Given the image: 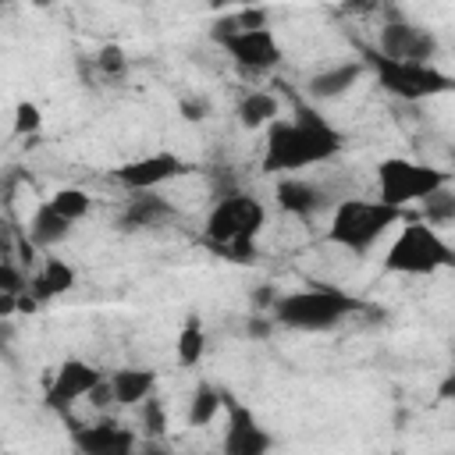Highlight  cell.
<instances>
[{
  "instance_id": "cell-2",
  "label": "cell",
  "mask_w": 455,
  "mask_h": 455,
  "mask_svg": "<svg viewBox=\"0 0 455 455\" xmlns=\"http://www.w3.org/2000/svg\"><path fill=\"white\" fill-rule=\"evenodd\" d=\"M267 228V203L252 192L228 188L213 199L199 242L231 263H252L256 256V235Z\"/></svg>"
},
{
  "instance_id": "cell-21",
  "label": "cell",
  "mask_w": 455,
  "mask_h": 455,
  "mask_svg": "<svg viewBox=\"0 0 455 455\" xmlns=\"http://www.w3.org/2000/svg\"><path fill=\"white\" fill-rule=\"evenodd\" d=\"M206 345H210V341H206V327H203L199 313H188L185 323H181V331H178V338H174V363H178L181 370L199 366L203 355H206Z\"/></svg>"
},
{
  "instance_id": "cell-25",
  "label": "cell",
  "mask_w": 455,
  "mask_h": 455,
  "mask_svg": "<svg viewBox=\"0 0 455 455\" xmlns=\"http://www.w3.org/2000/svg\"><path fill=\"white\" fill-rule=\"evenodd\" d=\"M259 25H267V11L263 7H245V11H231L220 21H213L210 36L220 39V36H231V32H242V28H259Z\"/></svg>"
},
{
  "instance_id": "cell-8",
  "label": "cell",
  "mask_w": 455,
  "mask_h": 455,
  "mask_svg": "<svg viewBox=\"0 0 455 455\" xmlns=\"http://www.w3.org/2000/svg\"><path fill=\"white\" fill-rule=\"evenodd\" d=\"M192 167L185 156L171 153V149H156V153H146V156H135V160H124L110 171V181L121 185L128 196L135 192H160L167 181H178L185 178Z\"/></svg>"
},
{
  "instance_id": "cell-6",
  "label": "cell",
  "mask_w": 455,
  "mask_h": 455,
  "mask_svg": "<svg viewBox=\"0 0 455 455\" xmlns=\"http://www.w3.org/2000/svg\"><path fill=\"white\" fill-rule=\"evenodd\" d=\"M363 68L366 75H373V82L395 96V100H405V103H419V100H430V96H441V92H451L455 78L448 71H441L437 64H412V60H391V57H380L377 50H363Z\"/></svg>"
},
{
  "instance_id": "cell-9",
  "label": "cell",
  "mask_w": 455,
  "mask_h": 455,
  "mask_svg": "<svg viewBox=\"0 0 455 455\" xmlns=\"http://www.w3.org/2000/svg\"><path fill=\"white\" fill-rule=\"evenodd\" d=\"M224 430H220V455H270L274 451V434L263 427V419L238 402L235 395L224 391Z\"/></svg>"
},
{
  "instance_id": "cell-18",
  "label": "cell",
  "mask_w": 455,
  "mask_h": 455,
  "mask_svg": "<svg viewBox=\"0 0 455 455\" xmlns=\"http://www.w3.org/2000/svg\"><path fill=\"white\" fill-rule=\"evenodd\" d=\"M107 387H110L114 405L139 409L156 391V370L153 366H121L107 377Z\"/></svg>"
},
{
  "instance_id": "cell-7",
  "label": "cell",
  "mask_w": 455,
  "mask_h": 455,
  "mask_svg": "<svg viewBox=\"0 0 455 455\" xmlns=\"http://www.w3.org/2000/svg\"><path fill=\"white\" fill-rule=\"evenodd\" d=\"M444 185H451V174L434 167V164H423V160L387 156L377 164V199L384 206H395V210L423 203L427 196H434Z\"/></svg>"
},
{
  "instance_id": "cell-14",
  "label": "cell",
  "mask_w": 455,
  "mask_h": 455,
  "mask_svg": "<svg viewBox=\"0 0 455 455\" xmlns=\"http://www.w3.org/2000/svg\"><path fill=\"white\" fill-rule=\"evenodd\" d=\"M274 206L295 220H313L316 213L331 210L334 199L331 192L320 185V181H309V178H299V174H288V178H277L274 181Z\"/></svg>"
},
{
  "instance_id": "cell-3",
  "label": "cell",
  "mask_w": 455,
  "mask_h": 455,
  "mask_svg": "<svg viewBox=\"0 0 455 455\" xmlns=\"http://www.w3.org/2000/svg\"><path fill=\"white\" fill-rule=\"evenodd\" d=\"M370 306L345 291V288H334V284H323V281H313L306 288H295V291H281L270 299V323L274 327H284V331H302V334H327L334 327H341L348 316L355 313H366Z\"/></svg>"
},
{
  "instance_id": "cell-26",
  "label": "cell",
  "mask_w": 455,
  "mask_h": 455,
  "mask_svg": "<svg viewBox=\"0 0 455 455\" xmlns=\"http://www.w3.org/2000/svg\"><path fill=\"white\" fill-rule=\"evenodd\" d=\"M43 128V110L32 100H18L14 103V121H11V135L14 139H32Z\"/></svg>"
},
{
  "instance_id": "cell-29",
  "label": "cell",
  "mask_w": 455,
  "mask_h": 455,
  "mask_svg": "<svg viewBox=\"0 0 455 455\" xmlns=\"http://www.w3.org/2000/svg\"><path fill=\"white\" fill-rule=\"evenodd\" d=\"M25 284H28V274H25L18 263H11V259L0 256V291H14V295H21Z\"/></svg>"
},
{
  "instance_id": "cell-22",
  "label": "cell",
  "mask_w": 455,
  "mask_h": 455,
  "mask_svg": "<svg viewBox=\"0 0 455 455\" xmlns=\"http://www.w3.org/2000/svg\"><path fill=\"white\" fill-rule=\"evenodd\" d=\"M224 409V391L213 387L210 380H199L188 395V409H185V423L188 427H206L217 419V412Z\"/></svg>"
},
{
  "instance_id": "cell-12",
  "label": "cell",
  "mask_w": 455,
  "mask_h": 455,
  "mask_svg": "<svg viewBox=\"0 0 455 455\" xmlns=\"http://www.w3.org/2000/svg\"><path fill=\"white\" fill-rule=\"evenodd\" d=\"M380 57H391V60H412V64H434L441 43L430 28L416 25V21H387L377 36V46H373Z\"/></svg>"
},
{
  "instance_id": "cell-20",
  "label": "cell",
  "mask_w": 455,
  "mask_h": 455,
  "mask_svg": "<svg viewBox=\"0 0 455 455\" xmlns=\"http://www.w3.org/2000/svg\"><path fill=\"white\" fill-rule=\"evenodd\" d=\"M235 114H238V124H242V128L259 132V128H270V124L281 117V100H277L274 92H267V89H249V92L238 100Z\"/></svg>"
},
{
  "instance_id": "cell-13",
  "label": "cell",
  "mask_w": 455,
  "mask_h": 455,
  "mask_svg": "<svg viewBox=\"0 0 455 455\" xmlns=\"http://www.w3.org/2000/svg\"><path fill=\"white\" fill-rule=\"evenodd\" d=\"M71 444L78 455H132L139 434L121 419L100 416L96 423H71Z\"/></svg>"
},
{
  "instance_id": "cell-32",
  "label": "cell",
  "mask_w": 455,
  "mask_h": 455,
  "mask_svg": "<svg viewBox=\"0 0 455 455\" xmlns=\"http://www.w3.org/2000/svg\"><path fill=\"white\" fill-rule=\"evenodd\" d=\"M132 455H174V451H167L160 441H142V444H135Z\"/></svg>"
},
{
  "instance_id": "cell-4",
  "label": "cell",
  "mask_w": 455,
  "mask_h": 455,
  "mask_svg": "<svg viewBox=\"0 0 455 455\" xmlns=\"http://www.w3.org/2000/svg\"><path fill=\"white\" fill-rule=\"evenodd\" d=\"M402 220H409V210L384 206L380 199H338L331 206V220H327L323 238L345 252L366 256Z\"/></svg>"
},
{
  "instance_id": "cell-15",
  "label": "cell",
  "mask_w": 455,
  "mask_h": 455,
  "mask_svg": "<svg viewBox=\"0 0 455 455\" xmlns=\"http://www.w3.org/2000/svg\"><path fill=\"white\" fill-rule=\"evenodd\" d=\"M75 281H78V274H75V267H71L68 259H60V256H46V259L28 274L25 299L39 309V306H46V302L68 295V291L75 288Z\"/></svg>"
},
{
  "instance_id": "cell-30",
  "label": "cell",
  "mask_w": 455,
  "mask_h": 455,
  "mask_svg": "<svg viewBox=\"0 0 455 455\" xmlns=\"http://www.w3.org/2000/svg\"><path fill=\"white\" fill-rule=\"evenodd\" d=\"M178 110H181L185 121H203V117L210 114V100H206V96H185V100L178 103Z\"/></svg>"
},
{
  "instance_id": "cell-27",
  "label": "cell",
  "mask_w": 455,
  "mask_h": 455,
  "mask_svg": "<svg viewBox=\"0 0 455 455\" xmlns=\"http://www.w3.org/2000/svg\"><path fill=\"white\" fill-rule=\"evenodd\" d=\"M96 68H100V75H103L107 82H124V75H128V57H124L121 46L107 43V46L96 53Z\"/></svg>"
},
{
  "instance_id": "cell-23",
  "label": "cell",
  "mask_w": 455,
  "mask_h": 455,
  "mask_svg": "<svg viewBox=\"0 0 455 455\" xmlns=\"http://www.w3.org/2000/svg\"><path fill=\"white\" fill-rule=\"evenodd\" d=\"M46 203H50L64 220H71V224H78L82 217H89V213H92V196H89L85 188H75V185L57 188L53 196H46Z\"/></svg>"
},
{
  "instance_id": "cell-24",
  "label": "cell",
  "mask_w": 455,
  "mask_h": 455,
  "mask_svg": "<svg viewBox=\"0 0 455 455\" xmlns=\"http://www.w3.org/2000/svg\"><path fill=\"white\" fill-rule=\"evenodd\" d=\"M419 220L430 224V228H444V224L455 220V192H451V185L437 188L434 196H427L419 203Z\"/></svg>"
},
{
  "instance_id": "cell-16",
  "label": "cell",
  "mask_w": 455,
  "mask_h": 455,
  "mask_svg": "<svg viewBox=\"0 0 455 455\" xmlns=\"http://www.w3.org/2000/svg\"><path fill=\"white\" fill-rule=\"evenodd\" d=\"M171 220H178V210L160 192H135V196H128V203L117 213L121 231H153Z\"/></svg>"
},
{
  "instance_id": "cell-19",
  "label": "cell",
  "mask_w": 455,
  "mask_h": 455,
  "mask_svg": "<svg viewBox=\"0 0 455 455\" xmlns=\"http://www.w3.org/2000/svg\"><path fill=\"white\" fill-rule=\"evenodd\" d=\"M71 231H75V224L64 220V217L43 199V203L32 210V217H28L25 238H28L36 249H57V245H64V242L71 238Z\"/></svg>"
},
{
  "instance_id": "cell-33",
  "label": "cell",
  "mask_w": 455,
  "mask_h": 455,
  "mask_svg": "<svg viewBox=\"0 0 455 455\" xmlns=\"http://www.w3.org/2000/svg\"><path fill=\"white\" fill-rule=\"evenodd\" d=\"M384 455H398V451H384Z\"/></svg>"
},
{
  "instance_id": "cell-17",
  "label": "cell",
  "mask_w": 455,
  "mask_h": 455,
  "mask_svg": "<svg viewBox=\"0 0 455 455\" xmlns=\"http://www.w3.org/2000/svg\"><path fill=\"white\" fill-rule=\"evenodd\" d=\"M366 75L363 60H338L331 68H320L306 78V96L313 103H327V100H338L345 92H352V85Z\"/></svg>"
},
{
  "instance_id": "cell-1",
  "label": "cell",
  "mask_w": 455,
  "mask_h": 455,
  "mask_svg": "<svg viewBox=\"0 0 455 455\" xmlns=\"http://www.w3.org/2000/svg\"><path fill=\"white\" fill-rule=\"evenodd\" d=\"M345 146V135L313 107L295 103L291 117H277L263 135L259 174L288 178L306 167L331 164Z\"/></svg>"
},
{
  "instance_id": "cell-5",
  "label": "cell",
  "mask_w": 455,
  "mask_h": 455,
  "mask_svg": "<svg viewBox=\"0 0 455 455\" xmlns=\"http://www.w3.org/2000/svg\"><path fill=\"white\" fill-rule=\"evenodd\" d=\"M455 267V249L444 242V235L419 217H409L398 224V235L391 238L384 252V270L387 274H405V277H434L441 270Z\"/></svg>"
},
{
  "instance_id": "cell-10",
  "label": "cell",
  "mask_w": 455,
  "mask_h": 455,
  "mask_svg": "<svg viewBox=\"0 0 455 455\" xmlns=\"http://www.w3.org/2000/svg\"><path fill=\"white\" fill-rule=\"evenodd\" d=\"M217 43H220V50L231 57V64H235L242 75H267V71H274V68L284 60V50H281L277 32H274L270 25L242 28V32L220 36Z\"/></svg>"
},
{
  "instance_id": "cell-11",
  "label": "cell",
  "mask_w": 455,
  "mask_h": 455,
  "mask_svg": "<svg viewBox=\"0 0 455 455\" xmlns=\"http://www.w3.org/2000/svg\"><path fill=\"white\" fill-rule=\"evenodd\" d=\"M103 380V370L92 366L89 359H78V355H68L57 363L50 384H46V395H43V405L57 416H68L71 405H78L82 398H89V391Z\"/></svg>"
},
{
  "instance_id": "cell-31",
  "label": "cell",
  "mask_w": 455,
  "mask_h": 455,
  "mask_svg": "<svg viewBox=\"0 0 455 455\" xmlns=\"http://www.w3.org/2000/svg\"><path fill=\"white\" fill-rule=\"evenodd\" d=\"M14 313H18V295L14 291H0V320H7Z\"/></svg>"
},
{
  "instance_id": "cell-28",
  "label": "cell",
  "mask_w": 455,
  "mask_h": 455,
  "mask_svg": "<svg viewBox=\"0 0 455 455\" xmlns=\"http://www.w3.org/2000/svg\"><path fill=\"white\" fill-rule=\"evenodd\" d=\"M139 419H142V434L146 441H160L164 430H167V416H164V405L156 395H149L142 405H139Z\"/></svg>"
}]
</instances>
